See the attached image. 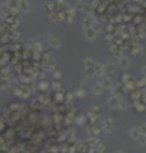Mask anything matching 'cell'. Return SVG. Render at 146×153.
<instances>
[{
    "mask_svg": "<svg viewBox=\"0 0 146 153\" xmlns=\"http://www.w3.org/2000/svg\"><path fill=\"white\" fill-rule=\"evenodd\" d=\"M136 108H137L139 111H144V110H145V106H144V105H137V107H136Z\"/></svg>",
    "mask_w": 146,
    "mask_h": 153,
    "instance_id": "cell-35",
    "label": "cell"
},
{
    "mask_svg": "<svg viewBox=\"0 0 146 153\" xmlns=\"http://www.w3.org/2000/svg\"><path fill=\"white\" fill-rule=\"evenodd\" d=\"M104 70H106V74H108V73H114V70H116V63H113V61H108V63L104 65Z\"/></svg>",
    "mask_w": 146,
    "mask_h": 153,
    "instance_id": "cell-10",
    "label": "cell"
},
{
    "mask_svg": "<svg viewBox=\"0 0 146 153\" xmlns=\"http://www.w3.org/2000/svg\"><path fill=\"white\" fill-rule=\"evenodd\" d=\"M130 137L132 138V139H137V138L140 137V131H139V129L137 128H132V129H130Z\"/></svg>",
    "mask_w": 146,
    "mask_h": 153,
    "instance_id": "cell-13",
    "label": "cell"
},
{
    "mask_svg": "<svg viewBox=\"0 0 146 153\" xmlns=\"http://www.w3.org/2000/svg\"><path fill=\"white\" fill-rule=\"evenodd\" d=\"M145 96H146V93H145Z\"/></svg>",
    "mask_w": 146,
    "mask_h": 153,
    "instance_id": "cell-40",
    "label": "cell"
},
{
    "mask_svg": "<svg viewBox=\"0 0 146 153\" xmlns=\"http://www.w3.org/2000/svg\"><path fill=\"white\" fill-rule=\"evenodd\" d=\"M92 112H93V114H95L97 116H101V115H102V110H101L99 106H93Z\"/></svg>",
    "mask_w": 146,
    "mask_h": 153,
    "instance_id": "cell-25",
    "label": "cell"
},
{
    "mask_svg": "<svg viewBox=\"0 0 146 153\" xmlns=\"http://www.w3.org/2000/svg\"><path fill=\"white\" fill-rule=\"evenodd\" d=\"M94 64H95V61H94L93 59H90V57H87L85 60H84V68H93Z\"/></svg>",
    "mask_w": 146,
    "mask_h": 153,
    "instance_id": "cell-17",
    "label": "cell"
},
{
    "mask_svg": "<svg viewBox=\"0 0 146 153\" xmlns=\"http://www.w3.org/2000/svg\"><path fill=\"white\" fill-rule=\"evenodd\" d=\"M1 10H3V13H5L7 16H9V14H10V12H12V9L9 8L8 4H3V5H1Z\"/></svg>",
    "mask_w": 146,
    "mask_h": 153,
    "instance_id": "cell-23",
    "label": "cell"
},
{
    "mask_svg": "<svg viewBox=\"0 0 146 153\" xmlns=\"http://www.w3.org/2000/svg\"><path fill=\"white\" fill-rule=\"evenodd\" d=\"M47 42H48V46L54 47V49H59V47L61 46L60 40L54 35H48V37H47Z\"/></svg>",
    "mask_w": 146,
    "mask_h": 153,
    "instance_id": "cell-4",
    "label": "cell"
},
{
    "mask_svg": "<svg viewBox=\"0 0 146 153\" xmlns=\"http://www.w3.org/2000/svg\"><path fill=\"white\" fill-rule=\"evenodd\" d=\"M87 130H88V133L90 134V135H98L99 134V130L101 129L99 128H95V126H87Z\"/></svg>",
    "mask_w": 146,
    "mask_h": 153,
    "instance_id": "cell-14",
    "label": "cell"
},
{
    "mask_svg": "<svg viewBox=\"0 0 146 153\" xmlns=\"http://www.w3.org/2000/svg\"><path fill=\"white\" fill-rule=\"evenodd\" d=\"M40 88L41 89H47V88H48V83H47V82H42L40 84Z\"/></svg>",
    "mask_w": 146,
    "mask_h": 153,
    "instance_id": "cell-30",
    "label": "cell"
},
{
    "mask_svg": "<svg viewBox=\"0 0 146 153\" xmlns=\"http://www.w3.org/2000/svg\"><path fill=\"white\" fill-rule=\"evenodd\" d=\"M56 5H59L57 8L60 9V10H65V9H66V10H69L67 3L65 1V0H59V1H57V4H56Z\"/></svg>",
    "mask_w": 146,
    "mask_h": 153,
    "instance_id": "cell-16",
    "label": "cell"
},
{
    "mask_svg": "<svg viewBox=\"0 0 146 153\" xmlns=\"http://www.w3.org/2000/svg\"><path fill=\"white\" fill-rule=\"evenodd\" d=\"M18 1H19V0H9V3H8L9 8H10V9L18 8Z\"/></svg>",
    "mask_w": 146,
    "mask_h": 153,
    "instance_id": "cell-24",
    "label": "cell"
},
{
    "mask_svg": "<svg viewBox=\"0 0 146 153\" xmlns=\"http://www.w3.org/2000/svg\"><path fill=\"white\" fill-rule=\"evenodd\" d=\"M139 131H140V134H142V135H146V123H144L139 128Z\"/></svg>",
    "mask_w": 146,
    "mask_h": 153,
    "instance_id": "cell-27",
    "label": "cell"
},
{
    "mask_svg": "<svg viewBox=\"0 0 146 153\" xmlns=\"http://www.w3.org/2000/svg\"><path fill=\"white\" fill-rule=\"evenodd\" d=\"M74 94H75V97H78V98H84L87 96V92H85V89H84V88L79 87V88L75 89Z\"/></svg>",
    "mask_w": 146,
    "mask_h": 153,
    "instance_id": "cell-11",
    "label": "cell"
},
{
    "mask_svg": "<svg viewBox=\"0 0 146 153\" xmlns=\"http://www.w3.org/2000/svg\"><path fill=\"white\" fill-rule=\"evenodd\" d=\"M118 63V66L121 69H127L130 66V60H128V57L127 56H118L117 57V60H116V64Z\"/></svg>",
    "mask_w": 146,
    "mask_h": 153,
    "instance_id": "cell-3",
    "label": "cell"
},
{
    "mask_svg": "<svg viewBox=\"0 0 146 153\" xmlns=\"http://www.w3.org/2000/svg\"><path fill=\"white\" fill-rule=\"evenodd\" d=\"M84 36H85L88 41H94L97 38V33L90 27H84Z\"/></svg>",
    "mask_w": 146,
    "mask_h": 153,
    "instance_id": "cell-5",
    "label": "cell"
},
{
    "mask_svg": "<svg viewBox=\"0 0 146 153\" xmlns=\"http://www.w3.org/2000/svg\"><path fill=\"white\" fill-rule=\"evenodd\" d=\"M89 153H95V152H94V149H92L90 152H89Z\"/></svg>",
    "mask_w": 146,
    "mask_h": 153,
    "instance_id": "cell-39",
    "label": "cell"
},
{
    "mask_svg": "<svg viewBox=\"0 0 146 153\" xmlns=\"http://www.w3.org/2000/svg\"><path fill=\"white\" fill-rule=\"evenodd\" d=\"M132 54L134 55H141V54H142V46H141V45H135L134 46V51H132Z\"/></svg>",
    "mask_w": 146,
    "mask_h": 153,
    "instance_id": "cell-19",
    "label": "cell"
},
{
    "mask_svg": "<svg viewBox=\"0 0 146 153\" xmlns=\"http://www.w3.org/2000/svg\"><path fill=\"white\" fill-rule=\"evenodd\" d=\"M131 82V75L130 74H125L123 75V83L125 84H128Z\"/></svg>",
    "mask_w": 146,
    "mask_h": 153,
    "instance_id": "cell-28",
    "label": "cell"
},
{
    "mask_svg": "<svg viewBox=\"0 0 146 153\" xmlns=\"http://www.w3.org/2000/svg\"><path fill=\"white\" fill-rule=\"evenodd\" d=\"M92 92H93V94H95V96H101V94H103V92H104V88H103L102 85L98 83V84H94L93 85Z\"/></svg>",
    "mask_w": 146,
    "mask_h": 153,
    "instance_id": "cell-9",
    "label": "cell"
},
{
    "mask_svg": "<svg viewBox=\"0 0 146 153\" xmlns=\"http://www.w3.org/2000/svg\"><path fill=\"white\" fill-rule=\"evenodd\" d=\"M18 9H19L22 13H28L31 10V5L27 0H19V1H18Z\"/></svg>",
    "mask_w": 146,
    "mask_h": 153,
    "instance_id": "cell-6",
    "label": "cell"
},
{
    "mask_svg": "<svg viewBox=\"0 0 146 153\" xmlns=\"http://www.w3.org/2000/svg\"><path fill=\"white\" fill-rule=\"evenodd\" d=\"M106 40H112V35H108V36H106Z\"/></svg>",
    "mask_w": 146,
    "mask_h": 153,
    "instance_id": "cell-38",
    "label": "cell"
},
{
    "mask_svg": "<svg viewBox=\"0 0 146 153\" xmlns=\"http://www.w3.org/2000/svg\"><path fill=\"white\" fill-rule=\"evenodd\" d=\"M99 139H98V138H95V137H92V138H89V140H88V144L89 146H90L92 148H93V149H94V148H95L98 144H99Z\"/></svg>",
    "mask_w": 146,
    "mask_h": 153,
    "instance_id": "cell-12",
    "label": "cell"
},
{
    "mask_svg": "<svg viewBox=\"0 0 146 153\" xmlns=\"http://www.w3.org/2000/svg\"><path fill=\"white\" fill-rule=\"evenodd\" d=\"M88 116H89V120H90L92 123L98 121V117H99V116H97L95 114H93L92 111H89V112H88Z\"/></svg>",
    "mask_w": 146,
    "mask_h": 153,
    "instance_id": "cell-22",
    "label": "cell"
},
{
    "mask_svg": "<svg viewBox=\"0 0 146 153\" xmlns=\"http://www.w3.org/2000/svg\"><path fill=\"white\" fill-rule=\"evenodd\" d=\"M61 76H62V73H61V71L60 70H56V71H54V78L55 79H60L61 78Z\"/></svg>",
    "mask_w": 146,
    "mask_h": 153,
    "instance_id": "cell-29",
    "label": "cell"
},
{
    "mask_svg": "<svg viewBox=\"0 0 146 153\" xmlns=\"http://www.w3.org/2000/svg\"><path fill=\"white\" fill-rule=\"evenodd\" d=\"M137 85H139V87H145V85H146V78H144V79H141V80H140V82L137 83Z\"/></svg>",
    "mask_w": 146,
    "mask_h": 153,
    "instance_id": "cell-31",
    "label": "cell"
},
{
    "mask_svg": "<svg viewBox=\"0 0 146 153\" xmlns=\"http://www.w3.org/2000/svg\"><path fill=\"white\" fill-rule=\"evenodd\" d=\"M101 128H102L106 133H108V134L113 133V131H114V121H113V119H111V117L104 119V120L102 121Z\"/></svg>",
    "mask_w": 146,
    "mask_h": 153,
    "instance_id": "cell-1",
    "label": "cell"
},
{
    "mask_svg": "<svg viewBox=\"0 0 146 153\" xmlns=\"http://www.w3.org/2000/svg\"><path fill=\"white\" fill-rule=\"evenodd\" d=\"M99 84L103 88H108V89L112 88V80H111L109 76H108V74L99 75Z\"/></svg>",
    "mask_w": 146,
    "mask_h": 153,
    "instance_id": "cell-2",
    "label": "cell"
},
{
    "mask_svg": "<svg viewBox=\"0 0 146 153\" xmlns=\"http://www.w3.org/2000/svg\"><path fill=\"white\" fill-rule=\"evenodd\" d=\"M60 87H61V85H60L59 83H55V84H54V88H55V91H56V89H60Z\"/></svg>",
    "mask_w": 146,
    "mask_h": 153,
    "instance_id": "cell-36",
    "label": "cell"
},
{
    "mask_svg": "<svg viewBox=\"0 0 146 153\" xmlns=\"http://www.w3.org/2000/svg\"><path fill=\"white\" fill-rule=\"evenodd\" d=\"M104 146H103L102 144V143H99V144H98L95 148H94V152H95V153H104Z\"/></svg>",
    "mask_w": 146,
    "mask_h": 153,
    "instance_id": "cell-21",
    "label": "cell"
},
{
    "mask_svg": "<svg viewBox=\"0 0 146 153\" xmlns=\"http://www.w3.org/2000/svg\"><path fill=\"white\" fill-rule=\"evenodd\" d=\"M93 5H92V8H98V4H99V1L98 0H93Z\"/></svg>",
    "mask_w": 146,
    "mask_h": 153,
    "instance_id": "cell-34",
    "label": "cell"
},
{
    "mask_svg": "<svg viewBox=\"0 0 146 153\" xmlns=\"http://www.w3.org/2000/svg\"><path fill=\"white\" fill-rule=\"evenodd\" d=\"M136 142H137V144L141 146V147H144L146 146V135H142V134H140V137L136 139Z\"/></svg>",
    "mask_w": 146,
    "mask_h": 153,
    "instance_id": "cell-18",
    "label": "cell"
},
{
    "mask_svg": "<svg viewBox=\"0 0 146 153\" xmlns=\"http://www.w3.org/2000/svg\"><path fill=\"white\" fill-rule=\"evenodd\" d=\"M34 50L41 51V50H42V45H41V44H38V42H37V44H34Z\"/></svg>",
    "mask_w": 146,
    "mask_h": 153,
    "instance_id": "cell-33",
    "label": "cell"
},
{
    "mask_svg": "<svg viewBox=\"0 0 146 153\" xmlns=\"http://www.w3.org/2000/svg\"><path fill=\"white\" fill-rule=\"evenodd\" d=\"M46 8H47V10H48L50 13H52V12L56 10V5H55V4H52V3H47Z\"/></svg>",
    "mask_w": 146,
    "mask_h": 153,
    "instance_id": "cell-26",
    "label": "cell"
},
{
    "mask_svg": "<svg viewBox=\"0 0 146 153\" xmlns=\"http://www.w3.org/2000/svg\"><path fill=\"white\" fill-rule=\"evenodd\" d=\"M74 9L75 10H79V12H88L89 10V4H87L85 1H76Z\"/></svg>",
    "mask_w": 146,
    "mask_h": 153,
    "instance_id": "cell-7",
    "label": "cell"
},
{
    "mask_svg": "<svg viewBox=\"0 0 146 153\" xmlns=\"http://www.w3.org/2000/svg\"><path fill=\"white\" fill-rule=\"evenodd\" d=\"M84 119H85V117H84L83 115H81V116H79V117L76 119V121H78V124H79V125H83V123H84Z\"/></svg>",
    "mask_w": 146,
    "mask_h": 153,
    "instance_id": "cell-32",
    "label": "cell"
},
{
    "mask_svg": "<svg viewBox=\"0 0 146 153\" xmlns=\"http://www.w3.org/2000/svg\"><path fill=\"white\" fill-rule=\"evenodd\" d=\"M120 100L118 97H114V96H112V97L108 98V106H109L111 108H118V103H120Z\"/></svg>",
    "mask_w": 146,
    "mask_h": 153,
    "instance_id": "cell-8",
    "label": "cell"
},
{
    "mask_svg": "<svg viewBox=\"0 0 146 153\" xmlns=\"http://www.w3.org/2000/svg\"><path fill=\"white\" fill-rule=\"evenodd\" d=\"M84 74H85L87 76H89V78H92V76L95 75V73H94L93 68H84Z\"/></svg>",
    "mask_w": 146,
    "mask_h": 153,
    "instance_id": "cell-20",
    "label": "cell"
},
{
    "mask_svg": "<svg viewBox=\"0 0 146 153\" xmlns=\"http://www.w3.org/2000/svg\"><path fill=\"white\" fill-rule=\"evenodd\" d=\"M90 28H92V30H93L94 32H95V33H98V32H101V31L103 30V27H102V23H99V22H97V21H95V22H94V23H93V25H92V27H90Z\"/></svg>",
    "mask_w": 146,
    "mask_h": 153,
    "instance_id": "cell-15",
    "label": "cell"
},
{
    "mask_svg": "<svg viewBox=\"0 0 146 153\" xmlns=\"http://www.w3.org/2000/svg\"><path fill=\"white\" fill-rule=\"evenodd\" d=\"M142 73H144V75H145V78H146V65L144 66V69H142Z\"/></svg>",
    "mask_w": 146,
    "mask_h": 153,
    "instance_id": "cell-37",
    "label": "cell"
}]
</instances>
